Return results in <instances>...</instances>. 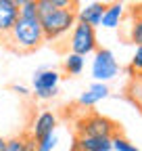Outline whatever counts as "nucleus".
Listing matches in <instances>:
<instances>
[{
  "label": "nucleus",
  "instance_id": "1",
  "mask_svg": "<svg viewBox=\"0 0 142 151\" xmlns=\"http://www.w3.org/2000/svg\"><path fill=\"white\" fill-rule=\"evenodd\" d=\"M11 40L17 48L21 50H33L44 42V32L40 25V17L38 19H23L19 17L15 21L13 29H11Z\"/></svg>",
  "mask_w": 142,
  "mask_h": 151
},
{
  "label": "nucleus",
  "instance_id": "2",
  "mask_svg": "<svg viewBox=\"0 0 142 151\" xmlns=\"http://www.w3.org/2000/svg\"><path fill=\"white\" fill-rule=\"evenodd\" d=\"M77 23L75 19V9H57L52 13L40 15V25L44 32V40H55V38H61L63 34H67L69 29H73V25Z\"/></svg>",
  "mask_w": 142,
  "mask_h": 151
},
{
  "label": "nucleus",
  "instance_id": "3",
  "mask_svg": "<svg viewBox=\"0 0 142 151\" xmlns=\"http://www.w3.org/2000/svg\"><path fill=\"white\" fill-rule=\"evenodd\" d=\"M59 82H61V73L55 69H38L31 76V86L33 94L40 101H50L59 94Z\"/></svg>",
  "mask_w": 142,
  "mask_h": 151
},
{
  "label": "nucleus",
  "instance_id": "4",
  "mask_svg": "<svg viewBox=\"0 0 142 151\" xmlns=\"http://www.w3.org/2000/svg\"><path fill=\"white\" fill-rule=\"evenodd\" d=\"M117 134L115 124L100 116V113H90L77 122V137H100V139H113Z\"/></svg>",
  "mask_w": 142,
  "mask_h": 151
},
{
  "label": "nucleus",
  "instance_id": "5",
  "mask_svg": "<svg viewBox=\"0 0 142 151\" xmlns=\"http://www.w3.org/2000/svg\"><path fill=\"white\" fill-rule=\"evenodd\" d=\"M69 50L73 55H80V57L96 52L98 46H96V32H94V27L84 25V23H75L73 29H71V36H69Z\"/></svg>",
  "mask_w": 142,
  "mask_h": 151
},
{
  "label": "nucleus",
  "instance_id": "6",
  "mask_svg": "<svg viewBox=\"0 0 142 151\" xmlns=\"http://www.w3.org/2000/svg\"><path fill=\"white\" fill-rule=\"evenodd\" d=\"M119 61L115 59L113 50L109 48H98L94 52V59H92V78L100 84H107L109 80H113L115 76L119 73Z\"/></svg>",
  "mask_w": 142,
  "mask_h": 151
},
{
  "label": "nucleus",
  "instance_id": "7",
  "mask_svg": "<svg viewBox=\"0 0 142 151\" xmlns=\"http://www.w3.org/2000/svg\"><path fill=\"white\" fill-rule=\"evenodd\" d=\"M104 9H107L104 2H86V4H82V6L75 11V19H77V23L96 27V25H100V21H102Z\"/></svg>",
  "mask_w": 142,
  "mask_h": 151
},
{
  "label": "nucleus",
  "instance_id": "8",
  "mask_svg": "<svg viewBox=\"0 0 142 151\" xmlns=\"http://www.w3.org/2000/svg\"><path fill=\"white\" fill-rule=\"evenodd\" d=\"M55 128H57V116L52 111H40L38 116L33 118V122H31V132H29V137L33 139V141H38V139H42V137H46V134H52L55 132Z\"/></svg>",
  "mask_w": 142,
  "mask_h": 151
},
{
  "label": "nucleus",
  "instance_id": "9",
  "mask_svg": "<svg viewBox=\"0 0 142 151\" xmlns=\"http://www.w3.org/2000/svg\"><path fill=\"white\" fill-rule=\"evenodd\" d=\"M17 19H19L17 0H0V36H9Z\"/></svg>",
  "mask_w": 142,
  "mask_h": 151
},
{
  "label": "nucleus",
  "instance_id": "10",
  "mask_svg": "<svg viewBox=\"0 0 142 151\" xmlns=\"http://www.w3.org/2000/svg\"><path fill=\"white\" fill-rule=\"evenodd\" d=\"M107 97H109V86L100 84V82H94L92 86H88L80 97H77V103L82 107H94L96 103H100Z\"/></svg>",
  "mask_w": 142,
  "mask_h": 151
},
{
  "label": "nucleus",
  "instance_id": "11",
  "mask_svg": "<svg viewBox=\"0 0 142 151\" xmlns=\"http://www.w3.org/2000/svg\"><path fill=\"white\" fill-rule=\"evenodd\" d=\"M77 151H113L111 139H100V137H77L75 143Z\"/></svg>",
  "mask_w": 142,
  "mask_h": 151
},
{
  "label": "nucleus",
  "instance_id": "12",
  "mask_svg": "<svg viewBox=\"0 0 142 151\" xmlns=\"http://www.w3.org/2000/svg\"><path fill=\"white\" fill-rule=\"evenodd\" d=\"M123 13H126V4H123V2H111V4H107L100 25L107 27V29H115V27H119L121 19H123Z\"/></svg>",
  "mask_w": 142,
  "mask_h": 151
},
{
  "label": "nucleus",
  "instance_id": "13",
  "mask_svg": "<svg viewBox=\"0 0 142 151\" xmlns=\"http://www.w3.org/2000/svg\"><path fill=\"white\" fill-rule=\"evenodd\" d=\"M2 151H36V141L29 134H19L4 139V149Z\"/></svg>",
  "mask_w": 142,
  "mask_h": 151
},
{
  "label": "nucleus",
  "instance_id": "14",
  "mask_svg": "<svg viewBox=\"0 0 142 151\" xmlns=\"http://www.w3.org/2000/svg\"><path fill=\"white\" fill-rule=\"evenodd\" d=\"M84 65H86V57H80L73 52H69L65 57V63H63L65 73H69V76H80L84 71Z\"/></svg>",
  "mask_w": 142,
  "mask_h": 151
},
{
  "label": "nucleus",
  "instance_id": "15",
  "mask_svg": "<svg viewBox=\"0 0 142 151\" xmlns=\"http://www.w3.org/2000/svg\"><path fill=\"white\" fill-rule=\"evenodd\" d=\"M130 40L136 46H142V9H138L134 15V21L130 27Z\"/></svg>",
  "mask_w": 142,
  "mask_h": 151
},
{
  "label": "nucleus",
  "instance_id": "16",
  "mask_svg": "<svg viewBox=\"0 0 142 151\" xmlns=\"http://www.w3.org/2000/svg\"><path fill=\"white\" fill-rule=\"evenodd\" d=\"M19 4V17L23 19H38V9H36V0H17Z\"/></svg>",
  "mask_w": 142,
  "mask_h": 151
},
{
  "label": "nucleus",
  "instance_id": "17",
  "mask_svg": "<svg viewBox=\"0 0 142 151\" xmlns=\"http://www.w3.org/2000/svg\"><path fill=\"white\" fill-rule=\"evenodd\" d=\"M59 143V137H57V132H52V134H46L42 139L36 141V151H52L57 147Z\"/></svg>",
  "mask_w": 142,
  "mask_h": 151
},
{
  "label": "nucleus",
  "instance_id": "18",
  "mask_svg": "<svg viewBox=\"0 0 142 151\" xmlns=\"http://www.w3.org/2000/svg\"><path fill=\"white\" fill-rule=\"evenodd\" d=\"M111 145H113V149H115V151H140L134 143L126 141V139L119 137V134H115V137L111 139Z\"/></svg>",
  "mask_w": 142,
  "mask_h": 151
},
{
  "label": "nucleus",
  "instance_id": "19",
  "mask_svg": "<svg viewBox=\"0 0 142 151\" xmlns=\"http://www.w3.org/2000/svg\"><path fill=\"white\" fill-rule=\"evenodd\" d=\"M130 65H132V69H134V71L142 73V46H136V50H134V55H132Z\"/></svg>",
  "mask_w": 142,
  "mask_h": 151
},
{
  "label": "nucleus",
  "instance_id": "20",
  "mask_svg": "<svg viewBox=\"0 0 142 151\" xmlns=\"http://www.w3.org/2000/svg\"><path fill=\"white\" fill-rule=\"evenodd\" d=\"M13 90H15V92H19L21 97H27V94H29V88H25V86H21V84H15Z\"/></svg>",
  "mask_w": 142,
  "mask_h": 151
},
{
  "label": "nucleus",
  "instance_id": "21",
  "mask_svg": "<svg viewBox=\"0 0 142 151\" xmlns=\"http://www.w3.org/2000/svg\"><path fill=\"white\" fill-rule=\"evenodd\" d=\"M2 149H4V139L0 137V151H2Z\"/></svg>",
  "mask_w": 142,
  "mask_h": 151
}]
</instances>
